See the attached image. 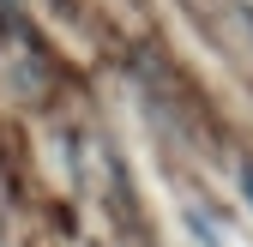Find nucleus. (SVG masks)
I'll use <instances>...</instances> for the list:
<instances>
[{
	"label": "nucleus",
	"mask_w": 253,
	"mask_h": 247,
	"mask_svg": "<svg viewBox=\"0 0 253 247\" xmlns=\"http://www.w3.org/2000/svg\"><path fill=\"white\" fill-rule=\"evenodd\" d=\"M241 187H247V193H253V169H247V175H241Z\"/></svg>",
	"instance_id": "f257e3e1"
}]
</instances>
